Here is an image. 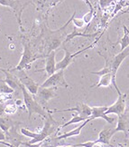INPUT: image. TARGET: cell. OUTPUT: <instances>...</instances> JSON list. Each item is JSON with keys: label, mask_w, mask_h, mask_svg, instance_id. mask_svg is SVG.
Segmentation results:
<instances>
[{"label": "cell", "mask_w": 129, "mask_h": 147, "mask_svg": "<svg viewBox=\"0 0 129 147\" xmlns=\"http://www.w3.org/2000/svg\"><path fill=\"white\" fill-rule=\"evenodd\" d=\"M98 33H95V34H85V33H80V32H78L76 30V28H74V30L72 33L69 34V35H67L66 38H65V41L64 43L66 42H68L70 40H71V39H73L74 37L76 36H84V37H95L97 35H98Z\"/></svg>", "instance_id": "obj_22"}, {"label": "cell", "mask_w": 129, "mask_h": 147, "mask_svg": "<svg viewBox=\"0 0 129 147\" xmlns=\"http://www.w3.org/2000/svg\"><path fill=\"white\" fill-rule=\"evenodd\" d=\"M20 90L23 93V96H24V104L26 107V109L28 111V114H29V119H31V117L33 114H37L43 116V118L47 117L48 115V111L44 110L43 107L38 103L37 100L35 99V95H33L27 91V89L21 84V88Z\"/></svg>", "instance_id": "obj_2"}, {"label": "cell", "mask_w": 129, "mask_h": 147, "mask_svg": "<svg viewBox=\"0 0 129 147\" xmlns=\"http://www.w3.org/2000/svg\"><path fill=\"white\" fill-rule=\"evenodd\" d=\"M3 84L0 86V93L2 94H11L12 93L15 92V90L13 88H11L8 84H7L5 83H4L2 80H0Z\"/></svg>", "instance_id": "obj_28"}, {"label": "cell", "mask_w": 129, "mask_h": 147, "mask_svg": "<svg viewBox=\"0 0 129 147\" xmlns=\"http://www.w3.org/2000/svg\"><path fill=\"white\" fill-rule=\"evenodd\" d=\"M126 96L127 93L118 94V97L115 103L110 106H108L106 115H116L117 116H119L124 114L126 108Z\"/></svg>", "instance_id": "obj_8"}, {"label": "cell", "mask_w": 129, "mask_h": 147, "mask_svg": "<svg viewBox=\"0 0 129 147\" xmlns=\"http://www.w3.org/2000/svg\"><path fill=\"white\" fill-rule=\"evenodd\" d=\"M48 112L51 113V114H53V113H61V112H76L77 115L86 118V119H88L91 115V107L86 104H78L75 107H71V108L63 109V110L53 109Z\"/></svg>", "instance_id": "obj_11"}, {"label": "cell", "mask_w": 129, "mask_h": 147, "mask_svg": "<svg viewBox=\"0 0 129 147\" xmlns=\"http://www.w3.org/2000/svg\"><path fill=\"white\" fill-rule=\"evenodd\" d=\"M112 86L115 87L117 94H122L121 91L119 90V88L117 87L116 79L113 77L112 73H108V74H105V75H103V76H99V81L96 84L92 86L91 87H97V88H99V87H110Z\"/></svg>", "instance_id": "obj_13"}, {"label": "cell", "mask_w": 129, "mask_h": 147, "mask_svg": "<svg viewBox=\"0 0 129 147\" xmlns=\"http://www.w3.org/2000/svg\"><path fill=\"white\" fill-rule=\"evenodd\" d=\"M33 0H0V5L3 7H7L14 11V14L17 20L19 27L23 30L22 25V14L25 8L29 5Z\"/></svg>", "instance_id": "obj_5"}, {"label": "cell", "mask_w": 129, "mask_h": 147, "mask_svg": "<svg viewBox=\"0 0 129 147\" xmlns=\"http://www.w3.org/2000/svg\"><path fill=\"white\" fill-rule=\"evenodd\" d=\"M0 71H2L5 75V80H2L4 83L8 84V86L11 88H13L15 91V90L21 88V83L19 81L18 77L16 76H15L14 74H12V72L7 71L5 69H2V68H0Z\"/></svg>", "instance_id": "obj_16"}, {"label": "cell", "mask_w": 129, "mask_h": 147, "mask_svg": "<svg viewBox=\"0 0 129 147\" xmlns=\"http://www.w3.org/2000/svg\"><path fill=\"white\" fill-rule=\"evenodd\" d=\"M93 18H94V8L92 7L87 14H85L82 16V19L84 22H85L86 25H88L91 22V20L93 19Z\"/></svg>", "instance_id": "obj_29"}, {"label": "cell", "mask_w": 129, "mask_h": 147, "mask_svg": "<svg viewBox=\"0 0 129 147\" xmlns=\"http://www.w3.org/2000/svg\"><path fill=\"white\" fill-rule=\"evenodd\" d=\"M85 120H87L86 118H84L80 115H73L71 117V119L70 121H68L67 123H63V125H61L59 126V129H61V128H64V127H67V126H69L70 125V124H74V123H80L81 122H84Z\"/></svg>", "instance_id": "obj_23"}, {"label": "cell", "mask_w": 129, "mask_h": 147, "mask_svg": "<svg viewBox=\"0 0 129 147\" xmlns=\"http://www.w3.org/2000/svg\"><path fill=\"white\" fill-rule=\"evenodd\" d=\"M49 113V112H48ZM44 124L43 128L41 129L40 132H38V136L31 139V141H29V144H37V143H43L44 140H45L47 137H49L55 130L58 127V123H56V121L53 118L52 114L49 113L47 117L44 118Z\"/></svg>", "instance_id": "obj_4"}, {"label": "cell", "mask_w": 129, "mask_h": 147, "mask_svg": "<svg viewBox=\"0 0 129 147\" xmlns=\"http://www.w3.org/2000/svg\"><path fill=\"white\" fill-rule=\"evenodd\" d=\"M42 87H64L68 88L69 84L66 82L65 77H64V70H57L52 76H48L46 79L42 84Z\"/></svg>", "instance_id": "obj_6"}, {"label": "cell", "mask_w": 129, "mask_h": 147, "mask_svg": "<svg viewBox=\"0 0 129 147\" xmlns=\"http://www.w3.org/2000/svg\"><path fill=\"white\" fill-rule=\"evenodd\" d=\"M75 147H104L105 144L98 142V141H88L85 143H81V144H74Z\"/></svg>", "instance_id": "obj_24"}, {"label": "cell", "mask_w": 129, "mask_h": 147, "mask_svg": "<svg viewBox=\"0 0 129 147\" xmlns=\"http://www.w3.org/2000/svg\"><path fill=\"white\" fill-rule=\"evenodd\" d=\"M41 147H43V146H41Z\"/></svg>", "instance_id": "obj_39"}, {"label": "cell", "mask_w": 129, "mask_h": 147, "mask_svg": "<svg viewBox=\"0 0 129 147\" xmlns=\"http://www.w3.org/2000/svg\"><path fill=\"white\" fill-rule=\"evenodd\" d=\"M127 56H129V47H127L124 50L120 51L118 54L114 56V58L112 59V61L109 63L110 67H111V71H112V75H113V77L115 79L116 76L117 70H118L121 64L124 62V60L127 57Z\"/></svg>", "instance_id": "obj_12"}, {"label": "cell", "mask_w": 129, "mask_h": 147, "mask_svg": "<svg viewBox=\"0 0 129 147\" xmlns=\"http://www.w3.org/2000/svg\"><path fill=\"white\" fill-rule=\"evenodd\" d=\"M116 1H120V0H116Z\"/></svg>", "instance_id": "obj_38"}, {"label": "cell", "mask_w": 129, "mask_h": 147, "mask_svg": "<svg viewBox=\"0 0 129 147\" xmlns=\"http://www.w3.org/2000/svg\"><path fill=\"white\" fill-rule=\"evenodd\" d=\"M108 109V106H92L91 107V115L90 119L94 120L97 118H102L106 122H108L109 124H113L116 121V118L109 117L108 115H106V111Z\"/></svg>", "instance_id": "obj_14"}, {"label": "cell", "mask_w": 129, "mask_h": 147, "mask_svg": "<svg viewBox=\"0 0 129 147\" xmlns=\"http://www.w3.org/2000/svg\"><path fill=\"white\" fill-rule=\"evenodd\" d=\"M65 147H75V145H65Z\"/></svg>", "instance_id": "obj_35"}, {"label": "cell", "mask_w": 129, "mask_h": 147, "mask_svg": "<svg viewBox=\"0 0 129 147\" xmlns=\"http://www.w3.org/2000/svg\"><path fill=\"white\" fill-rule=\"evenodd\" d=\"M0 141H5V134L0 129Z\"/></svg>", "instance_id": "obj_33"}, {"label": "cell", "mask_w": 129, "mask_h": 147, "mask_svg": "<svg viewBox=\"0 0 129 147\" xmlns=\"http://www.w3.org/2000/svg\"><path fill=\"white\" fill-rule=\"evenodd\" d=\"M93 46H94V45H90V46L87 47L86 48H83V49L78 51V52H76L74 54H71L70 51L64 47H63V50H64V52H65L64 57L61 59L60 62H58V63H56V70H65L67 67H68L71 64V62L73 61V59L76 57L77 55H80L83 52H85L86 50H88L89 48H91Z\"/></svg>", "instance_id": "obj_9"}, {"label": "cell", "mask_w": 129, "mask_h": 147, "mask_svg": "<svg viewBox=\"0 0 129 147\" xmlns=\"http://www.w3.org/2000/svg\"><path fill=\"white\" fill-rule=\"evenodd\" d=\"M5 141L8 143L15 145L16 147H19V145L23 144V137L16 132V128L15 125L11 128L7 133H5Z\"/></svg>", "instance_id": "obj_18"}, {"label": "cell", "mask_w": 129, "mask_h": 147, "mask_svg": "<svg viewBox=\"0 0 129 147\" xmlns=\"http://www.w3.org/2000/svg\"><path fill=\"white\" fill-rule=\"evenodd\" d=\"M14 126L13 121L9 117H3L0 116V129L5 134Z\"/></svg>", "instance_id": "obj_21"}, {"label": "cell", "mask_w": 129, "mask_h": 147, "mask_svg": "<svg viewBox=\"0 0 129 147\" xmlns=\"http://www.w3.org/2000/svg\"><path fill=\"white\" fill-rule=\"evenodd\" d=\"M71 22L73 23V25H74V26L76 28H83L84 26H86L85 22L83 21L82 18H76L75 16H73V18H72V21Z\"/></svg>", "instance_id": "obj_30"}, {"label": "cell", "mask_w": 129, "mask_h": 147, "mask_svg": "<svg viewBox=\"0 0 129 147\" xmlns=\"http://www.w3.org/2000/svg\"><path fill=\"white\" fill-rule=\"evenodd\" d=\"M92 121L90 118H88V119L84 121L80 126H78L76 128H74L73 130H70V131L67 132V133H64L63 134H61L59 136H57L55 139L56 140H63V139H67V138H70V137H74V136H78V135H80V133H81V130L86 126V124H88L89 122Z\"/></svg>", "instance_id": "obj_19"}, {"label": "cell", "mask_w": 129, "mask_h": 147, "mask_svg": "<svg viewBox=\"0 0 129 147\" xmlns=\"http://www.w3.org/2000/svg\"><path fill=\"white\" fill-rule=\"evenodd\" d=\"M128 139H129V134H128Z\"/></svg>", "instance_id": "obj_37"}, {"label": "cell", "mask_w": 129, "mask_h": 147, "mask_svg": "<svg viewBox=\"0 0 129 147\" xmlns=\"http://www.w3.org/2000/svg\"><path fill=\"white\" fill-rule=\"evenodd\" d=\"M55 89L56 88H54V87H42V86H40L38 89V92H37L36 95H35V99L42 106L46 105L50 100L56 96Z\"/></svg>", "instance_id": "obj_10"}, {"label": "cell", "mask_w": 129, "mask_h": 147, "mask_svg": "<svg viewBox=\"0 0 129 147\" xmlns=\"http://www.w3.org/2000/svg\"><path fill=\"white\" fill-rule=\"evenodd\" d=\"M55 147H65V145H57V146H55Z\"/></svg>", "instance_id": "obj_36"}, {"label": "cell", "mask_w": 129, "mask_h": 147, "mask_svg": "<svg viewBox=\"0 0 129 147\" xmlns=\"http://www.w3.org/2000/svg\"><path fill=\"white\" fill-rule=\"evenodd\" d=\"M115 1H116V0H98V4H99L100 8L105 9L108 7H109V5L112 3H114Z\"/></svg>", "instance_id": "obj_31"}, {"label": "cell", "mask_w": 129, "mask_h": 147, "mask_svg": "<svg viewBox=\"0 0 129 147\" xmlns=\"http://www.w3.org/2000/svg\"><path fill=\"white\" fill-rule=\"evenodd\" d=\"M20 133L24 135L25 137H28V138H31V139H33L38 136V132H33V131H30V130H28L27 128H21L20 129Z\"/></svg>", "instance_id": "obj_27"}, {"label": "cell", "mask_w": 129, "mask_h": 147, "mask_svg": "<svg viewBox=\"0 0 129 147\" xmlns=\"http://www.w3.org/2000/svg\"><path fill=\"white\" fill-rule=\"evenodd\" d=\"M12 71H15V70H12ZM16 72H17L16 76L18 77L20 83L27 89V91L30 94H32L33 95H36L40 86L33 79H32L28 76L25 70H16Z\"/></svg>", "instance_id": "obj_7"}, {"label": "cell", "mask_w": 129, "mask_h": 147, "mask_svg": "<svg viewBox=\"0 0 129 147\" xmlns=\"http://www.w3.org/2000/svg\"><path fill=\"white\" fill-rule=\"evenodd\" d=\"M76 15V12L73 13L71 18L69 19V21L67 23L61 26L60 29L55 30V31H50L48 30L47 34L45 35V48H46V55L51 53L52 51H55L57 49L61 44H64L65 38L67 36V34L65 32L66 27L68 26V25L72 21L73 16Z\"/></svg>", "instance_id": "obj_1"}, {"label": "cell", "mask_w": 129, "mask_h": 147, "mask_svg": "<svg viewBox=\"0 0 129 147\" xmlns=\"http://www.w3.org/2000/svg\"><path fill=\"white\" fill-rule=\"evenodd\" d=\"M23 46H24V51H23V55H22V58L18 65L12 70L16 71V70H25L26 68H30V65L33 62H35L39 58L45 57L44 55H37L33 53L31 49L30 44L27 41H25V39H23Z\"/></svg>", "instance_id": "obj_3"}, {"label": "cell", "mask_w": 129, "mask_h": 147, "mask_svg": "<svg viewBox=\"0 0 129 147\" xmlns=\"http://www.w3.org/2000/svg\"><path fill=\"white\" fill-rule=\"evenodd\" d=\"M24 145L26 147H41L43 143H37V144H29V143H23Z\"/></svg>", "instance_id": "obj_32"}, {"label": "cell", "mask_w": 129, "mask_h": 147, "mask_svg": "<svg viewBox=\"0 0 129 147\" xmlns=\"http://www.w3.org/2000/svg\"><path fill=\"white\" fill-rule=\"evenodd\" d=\"M55 51H52L51 53L45 55V66H44V71L46 72L47 76H50L56 71V61H55Z\"/></svg>", "instance_id": "obj_17"}, {"label": "cell", "mask_w": 129, "mask_h": 147, "mask_svg": "<svg viewBox=\"0 0 129 147\" xmlns=\"http://www.w3.org/2000/svg\"><path fill=\"white\" fill-rule=\"evenodd\" d=\"M116 133V127L115 128H112V127H105L104 129H102L101 131L99 132L98 137L97 141H98V142H99V143L111 146L110 140L112 139V137L114 136V134Z\"/></svg>", "instance_id": "obj_15"}, {"label": "cell", "mask_w": 129, "mask_h": 147, "mask_svg": "<svg viewBox=\"0 0 129 147\" xmlns=\"http://www.w3.org/2000/svg\"><path fill=\"white\" fill-rule=\"evenodd\" d=\"M16 111H17V105L15 104H8L5 106V109H4V113L5 115H8L15 114Z\"/></svg>", "instance_id": "obj_26"}, {"label": "cell", "mask_w": 129, "mask_h": 147, "mask_svg": "<svg viewBox=\"0 0 129 147\" xmlns=\"http://www.w3.org/2000/svg\"><path fill=\"white\" fill-rule=\"evenodd\" d=\"M21 104H22V101H21V100H19V99H18V100H16V104H15L16 105H20Z\"/></svg>", "instance_id": "obj_34"}, {"label": "cell", "mask_w": 129, "mask_h": 147, "mask_svg": "<svg viewBox=\"0 0 129 147\" xmlns=\"http://www.w3.org/2000/svg\"><path fill=\"white\" fill-rule=\"evenodd\" d=\"M123 29H124V36L120 39V41L116 43V45L120 44V51L124 50L125 48L129 47V28L124 25L123 26Z\"/></svg>", "instance_id": "obj_20"}, {"label": "cell", "mask_w": 129, "mask_h": 147, "mask_svg": "<svg viewBox=\"0 0 129 147\" xmlns=\"http://www.w3.org/2000/svg\"><path fill=\"white\" fill-rule=\"evenodd\" d=\"M108 73H112L110 64H109V62L108 60L106 61V65L103 67L101 70H99L98 72H90L91 75H96V76H103V75H105V74H108Z\"/></svg>", "instance_id": "obj_25"}]
</instances>
